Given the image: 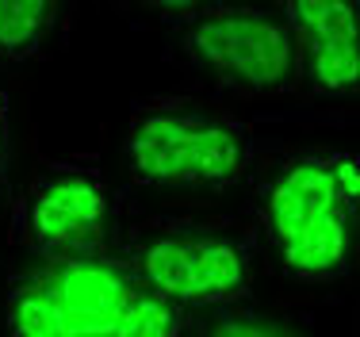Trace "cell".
I'll return each mask as SVG.
<instances>
[{
    "label": "cell",
    "instance_id": "obj_1",
    "mask_svg": "<svg viewBox=\"0 0 360 337\" xmlns=\"http://www.w3.org/2000/svg\"><path fill=\"white\" fill-rule=\"evenodd\" d=\"M360 203V161L349 150L284 158L257 192V222L284 276L330 284L349 272Z\"/></svg>",
    "mask_w": 360,
    "mask_h": 337
},
{
    "label": "cell",
    "instance_id": "obj_2",
    "mask_svg": "<svg viewBox=\"0 0 360 337\" xmlns=\"http://www.w3.org/2000/svg\"><path fill=\"white\" fill-rule=\"evenodd\" d=\"M253 158V127L211 100L165 92L131 103L123 165L139 188L219 196L242 184Z\"/></svg>",
    "mask_w": 360,
    "mask_h": 337
},
{
    "label": "cell",
    "instance_id": "obj_3",
    "mask_svg": "<svg viewBox=\"0 0 360 337\" xmlns=\"http://www.w3.org/2000/svg\"><path fill=\"white\" fill-rule=\"evenodd\" d=\"M119 261L184 314L238 307L253 291L257 227L238 215H150L119 234Z\"/></svg>",
    "mask_w": 360,
    "mask_h": 337
},
{
    "label": "cell",
    "instance_id": "obj_4",
    "mask_svg": "<svg viewBox=\"0 0 360 337\" xmlns=\"http://www.w3.org/2000/svg\"><path fill=\"white\" fill-rule=\"evenodd\" d=\"M119 234V196L96 153L42 161L8 215V241L35 261H111Z\"/></svg>",
    "mask_w": 360,
    "mask_h": 337
},
{
    "label": "cell",
    "instance_id": "obj_5",
    "mask_svg": "<svg viewBox=\"0 0 360 337\" xmlns=\"http://www.w3.org/2000/svg\"><path fill=\"white\" fill-rule=\"evenodd\" d=\"M139 280L111 261H35L8 276V337H111Z\"/></svg>",
    "mask_w": 360,
    "mask_h": 337
},
{
    "label": "cell",
    "instance_id": "obj_6",
    "mask_svg": "<svg viewBox=\"0 0 360 337\" xmlns=\"http://www.w3.org/2000/svg\"><path fill=\"white\" fill-rule=\"evenodd\" d=\"M180 54L238 96H284L299 89L295 39L280 8H176Z\"/></svg>",
    "mask_w": 360,
    "mask_h": 337
},
{
    "label": "cell",
    "instance_id": "obj_7",
    "mask_svg": "<svg viewBox=\"0 0 360 337\" xmlns=\"http://www.w3.org/2000/svg\"><path fill=\"white\" fill-rule=\"evenodd\" d=\"M295 39L299 84L314 96H353L360 84V46H356V4L341 0H295L284 4Z\"/></svg>",
    "mask_w": 360,
    "mask_h": 337
},
{
    "label": "cell",
    "instance_id": "obj_8",
    "mask_svg": "<svg viewBox=\"0 0 360 337\" xmlns=\"http://www.w3.org/2000/svg\"><path fill=\"white\" fill-rule=\"evenodd\" d=\"M58 0H0V62H31L62 27Z\"/></svg>",
    "mask_w": 360,
    "mask_h": 337
},
{
    "label": "cell",
    "instance_id": "obj_9",
    "mask_svg": "<svg viewBox=\"0 0 360 337\" xmlns=\"http://www.w3.org/2000/svg\"><path fill=\"white\" fill-rule=\"evenodd\" d=\"M188 330V314L176 303H169L165 295L150 291L146 284L131 291L123 307V318H119L115 333L111 337H184Z\"/></svg>",
    "mask_w": 360,
    "mask_h": 337
},
{
    "label": "cell",
    "instance_id": "obj_10",
    "mask_svg": "<svg viewBox=\"0 0 360 337\" xmlns=\"http://www.w3.org/2000/svg\"><path fill=\"white\" fill-rule=\"evenodd\" d=\"M200 337H299V333L269 314H257V310L222 307L211 322H203Z\"/></svg>",
    "mask_w": 360,
    "mask_h": 337
},
{
    "label": "cell",
    "instance_id": "obj_11",
    "mask_svg": "<svg viewBox=\"0 0 360 337\" xmlns=\"http://www.w3.org/2000/svg\"><path fill=\"white\" fill-rule=\"evenodd\" d=\"M12 192V100L0 89V207Z\"/></svg>",
    "mask_w": 360,
    "mask_h": 337
}]
</instances>
